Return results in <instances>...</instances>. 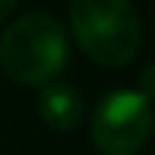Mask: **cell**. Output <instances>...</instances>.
<instances>
[{"mask_svg": "<svg viewBox=\"0 0 155 155\" xmlns=\"http://www.w3.org/2000/svg\"><path fill=\"white\" fill-rule=\"evenodd\" d=\"M41 120L54 131H74L84 120V101L68 82H49L38 98Z\"/></svg>", "mask_w": 155, "mask_h": 155, "instance_id": "277c9868", "label": "cell"}, {"mask_svg": "<svg viewBox=\"0 0 155 155\" xmlns=\"http://www.w3.org/2000/svg\"><path fill=\"white\" fill-rule=\"evenodd\" d=\"M153 131V106L136 90L104 95L93 112L90 136L104 155H136Z\"/></svg>", "mask_w": 155, "mask_h": 155, "instance_id": "3957f363", "label": "cell"}, {"mask_svg": "<svg viewBox=\"0 0 155 155\" xmlns=\"http://www.w3.org/2000/svg\"><path fill=\"white\" fill-rule=\"evenodd\" d=\"M71 30L87 57L101 65H128L142 44L139 11L131 0H71Z\"/></svg>", "mask_w": 155, "mask_h": 155, "instance_id": "7a4b0ae2", "label": "cell"}, {"mask_svg": "<svg viewBox=\"0 0 155 155\" xmlns=\"http://www.w3.org/2000/svg\"><path fill=\"white\" fill-rule=\"evenodd\" d=\"M139 95H142L147 104L155 101V60L142 71V76H139Z\"/></svg>", "mask_w": 155, "mask_h": 155, "instance_id": "5b68a950", "label": "cell"}, {"mask_svg": "<svg viewBox=\"0 0 155 155\" xmlns=\"http://www.w3.org/2000/svg\"><path fill=\"white\" fill-rule=\"evenodd\" d=\"M16 3H19V0H0V22H3L5 16H11V11L16 8Z\"/></svg>", "mask_w": 155, "mask_h": 155, "instance_id": "8992f818", "label": "cell"}, {"mask_svg": "<svg viewBox=\"0 0 155 155\" xmlns=\"http://www.w3.org/2000/svg\"><path fill=\"white\" fill-rule=\"evenodd\" d=\"M65 60V27L46 11H30L14 19L0 35V65L19 84L46 87L60 76Z\"/></svg>", "mask_w": 155, "mask_h": 155, "instance_id": "6da1fadb", "label": "cell"}]
</instances>
